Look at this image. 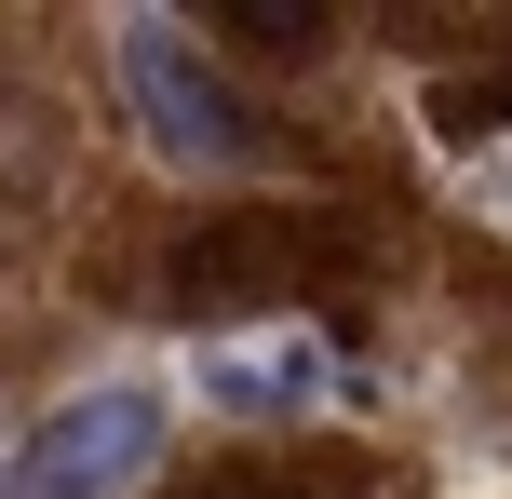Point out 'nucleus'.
I'll use <instances>...</instances> for the list:
<instances>
[{
	"label": "nucleus",
	"mask_w": 512,
	"mask_h": 499,
	"mask_svg": "<svg viewBox=\"0 0 512 499\" xmlns=\"http://www.w3.org/2000/svg\"><path fill=\"white\" fill-rule=\"evenodd\" d=\"M108 54H122V95H135V122H149L162 162H243L256 149V122L230 108V81L203 68V41H189L176 14H122Z\"/></svg>",
	"instance_id": "nucleus-1"
},
{
	"label": "nucleus",
	"mask_w": 512,
	"mask_h": 499,
	"mask_svg": "<svg viewBox=\"0 0 512 499\" xmlns=\"http://www.w3.org/2000/svg\"><path fill=\"white\" fill-rule=\"evenodd\" d=\"M351 230H324V216H216V230L176 243V297H203V311H230V297H270L297 284L310 257H337Z\"/></svg>",
	"instance_id": "nucleus-3"
},
{
	"label": "nucleus",
	"mask_w": 512,
	"mask_h": 499,
	"mask_svg": "<svg viewBox=\"0 0 512 499\" xmlns=\"http://www.w3.org/2000/svg\"><path fill=\"white\" fill-rule=\"evenodd\" d=\"M189 499H337V486H297V473H203Z\"/></svg>",
	"instance_id": "nucleus-6"
},
{
	"label": "nucleus",
	"mask_w": 512,
	"mask_h": 499,
	"mask_svg": "<svg viewBox=\"0 0 512 499\" xmlns=\"http://www.w3.org/2000/svg\"><path fill=\"white\" fill-rule=\"evenodd\" d=\"M149 459H162V392H135V378H122V392H81L68 419L14 459V486H0V499H108V486L149 473Z\"/></svg>",
	"instance_id": "nucleus-2"
},
{
	"label": "nucleus",
	"mask_w": 512,
	"mask_h": 499,
	"mask_svg": "<svg viewBox=\"0 0 512 499\" xmlns=\"http://www.w3.org/2000/svg\"><path fill=\"white\" fill-rule=\"evenodd\" d=\"M324 378H337V365H324V338H310V324H283V338H216L203 365H189V392L230 405V419H297Z\"/></svg>",
	"instance_id": "nucleus-4"
},
{
	"label": "nucleus",
	"mask_w": 512,
	"mask_h": 499,
	"mask_svg": "<svg viewBox=\"0 0 512 499\" xmlns=\"http://www.w3.org/2000/svg\"><path fill=\"white\" fill-rule=\"evenodd\" d=\"M230 27H243V41H310L324 14H310V0H230Z\"/></svg>",
	"instance_id": "nucleus-5"
},
{
	"label": "nucleus",
	"mask_w": 512,
	"mask_h": 499,
	"mask_svg": "<svg viewBox=\"0 0 512 499\" xmlns=\"http://www.w3.org/2000/svg\"><path fill=\"white\" fill-rule=\"evenodd\" d=\"M486 203H499V216H512V162H486Z\"/></svg>",
	"instance_id": "nucleus-7"
}]
</instances>
